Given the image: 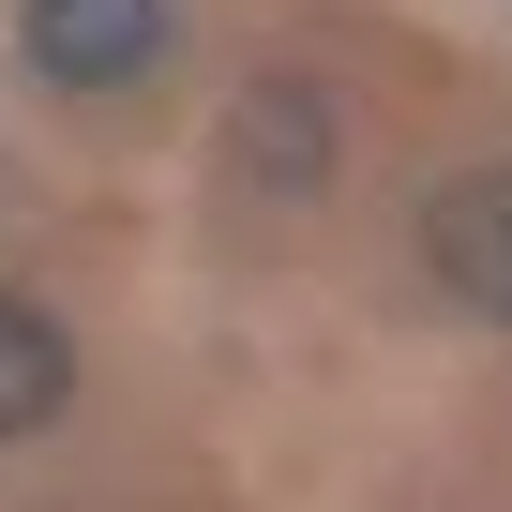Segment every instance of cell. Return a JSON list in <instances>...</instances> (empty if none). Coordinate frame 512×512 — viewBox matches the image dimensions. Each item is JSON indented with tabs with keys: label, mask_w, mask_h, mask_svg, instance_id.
<instances>
[{
	"label": "cell",
	"mask_w": 512,
	"mask_h": 512,
	"mask_svg": "<svg viewBox=\"0 0 512 512\" xmlns=\"http://www.w3.org/2000/svg\"><path fill=\"white\" fill-rule=\"evenodd\" d=\"M16 46H31V76H61V91H121V76L166 61V0H31Z\"/></svg>",
	"instance_id": "1"
},
{
	"label": "cell",
	"mask_w": 512,
	"mask_h": 512,
	"mask_svg": "<svg viewBox=\"0 0 512 512\" xmlns=\"http://www.w3.org/2000/svg\"><path fill=\"white\" fill-rule=\"evenodd\" d=\"M422 256H437V287H452V302L512 317V166L437 181V196H422Z\"/></svg>",
	"instance_id": "2"
},
{
	"label": "cell",
	"mask_w": 512,
	"mask_h": 512,
	"mask_svg": "<svg viewBox=\"0 0 512 512\" xmlns=\"http://www.w3.org/2000/svg\"><path fill=\"white\" fill-rule=\"evenodd\" d=\"M226 151H241V181H256V196H317V181H332V106H317L302 76H256Z\"/></svg>",
	"instance_id": "3"
},
{
	"label": "cell",
	"mask_w": 512,
	"mask_h": 512,
	"mask_svg": "<svg viewBox=\"0 0 512 512\" xmlns=\"http://www.w3.org/2000/svg\"><path fill=\"white\" fill-rule=\"evenodd\" d=\"M61 392H76V332H61L46 302L0 287V437H46V422H61Z\"/></svg>",
	"instance_id": "4"
}]
</instances>
